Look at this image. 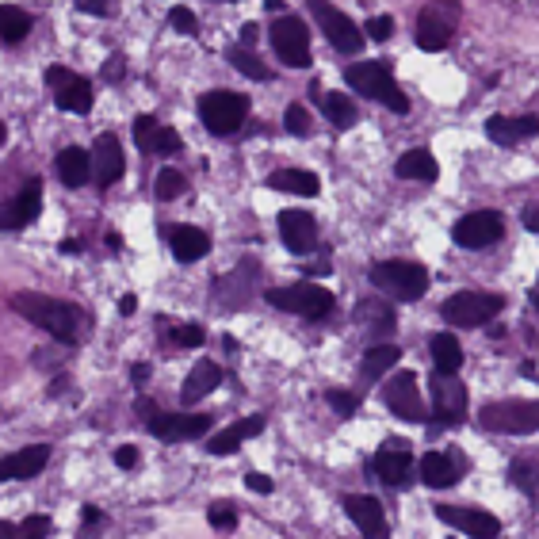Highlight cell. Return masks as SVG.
<instances>
[{"label":"cell","mask_w":539,"mask_h":539,"mask_svg":"<svg viewBox=\"0 0 539 539\" xmlns=\"http://www.w3.org/2000/svg\"><path fill=\"white\" fill-rule=\"evenodd\" d=\"M12 310L23 314L31 325L46 329V333H50L54 341H62V345H77L88 329V314L81 306L50 299V295H39V291H20V295H12Z\"/></svg>","instance_id":"1"},{"label":"cell","mask_w":539,"mask_h":539,"mask_svg":"<svg viewBox=\"0 0 539 539\" xmlns=\"http://www.w3.org/2000/svg\"><path fill=\"white\" fill-rule=\"evenodd\" d=\"M345 81L348 88H356L364 100H379L383 108H390L394 115H406L410 111V100H406V92L394 85V77H390L387 62H356L345 69Z\"/></svg>","instance_id":"2"},{"label":"cell","mask_w":539,"mask_h":539,"mask_svg":"<svg viewBox=\"0 0 539 539\" xmlns=\"http://www.w3.org/2000/svg\"><path fill=\"white\" fill-rule=\"evenodd\" d=\"M367 280L375 283L383 295H390V299L417 302L429 291V268H421L413 260H379V264H371Z\"/></svg>","instance_id":"3"},{"label":"cell","mask_w":539,"mask_h":539,"mask_svg":"<svg viewBox=\"0 0 539 539\" xmlns=\"http://www.w3.org/2000/svg\"><path fill=\"white\" fill-rule=\"evenodd\" d=\"M268 302L283 314H299L306 322H322L333 314V291H325L318 283H291V287H272Z\"/></svg>","instance_id":"4"},{"label":"cell","mask_w":539,"mask_h":539,"mask_svg":"<svg viewBox=\"0 0 539 539\" xmlns=\"http://www.w3.org/2000/svg\"><path fill=\"white\" fill-rule=\"evenodd\" d=\"M478 425L486 432H501V436L539 432V402H524V398L490 402V406H482V413H478Z\"/></svg>","instance_id":"5"},{"label":"cell","mask_w":539,"mask_h":539,"mask_svg":"<svg viewBox=\"0 0 539 539\" xmlns=\"http://www.w3.org/2000/svg\"><path fill=\"white\" fill-rule=\"evenodd\" d=\"M195 108H199V123L211 134H234V130H241L245 115H249V96L215 88V92H203Z\"/></svg>","instance_id":"6"},{"label":"cell","mask_w":539,"mask_h":539,"mask_svg":"<svg viewBox=\"0 0 539 539\" xmlns=\"http://www.w3.org/2000/svg\"><path fill=\"white\" fill-rule=\"evenodd\" d=\"M501 310H505V299L486 295V291H455L452 299H444V306H440L444 322L455 325V329H478L490 318H497Z\"/></svg>","instance_id":"7"},{"label":"cell","mask_w":539,"mask_h":539,"mask_svg":"<svg viewBox=\"0 0 539 539\" xmlns=\"http://www.w3.org/2000/svg\"><path fill=\"white\" fill-rule=\"evenodd\" d=\"M432 390V421L436 425H463L467 421V387L459 383V375H444V371H432L429 379Z\"/></svg>","instance_id":"8"},{"label":"cell","mask_w":539,"mask_h":539,"mask_svg":"<svg viewBox=\"0 0 539 539\" xmlns=\"http://www.w3.org/2000/svg\"><path fill=\"white\" fill-rule=\"evenodd\" d=\"M455 20H459V4L455 0H432L417 16V46L421 50H444L455 35Z\"/></svg>","instance_id":"9"},{"label":"cell","mask_w":539,"mask_h":539,"mask_svg":"<svg viewBox=\"0 0 539 539\" xmlns=\"http://www.w3.org/2000/svg\"><path fill=\"white\" fill-rule=\"evenodd\" d=\"M306 4H310L314 20L325 31V39H329L333 50H341V54H360L364 50V31L348 20L341 8H333L329 0H306Z\"/></svg>","instance_id":"10"},{"label":"cell","mask_w":539,"mask_h":539,"mask_svg":"<svg viewBox=\"0 0 539 539\" xmlns=\"http://www.w3.org/2000/svg\"><path fill=\"white\" fill-rule=\"evenodd\" d=\"M46 85H50V96L62 111H73V115H88L92 111V88L81 73L65 69V65H50L46 69Z\"/></svg>","instance_id":"11"},{"label":"cell","mask_w":539,"mask_h":539,"mask_svg":"<svg viewBox=\"0 0 539 539\" xmlns=\"http://www.w3.org/2000/svg\"><path fill=\"white\" fill-rule=\"evenodd\" d=\"M272 50L280 54L283 65L306 69L310 65V31L295 16H283V20L272 23Z\"/></svg>","instance_id":"12"},{"label":"cell","mask_w":539,"mask_h":539,"mask_svg":"<svg viewBox=\"0 0 539 539\" xmlns=\"http://www.w3.org/2000/svg\"><path fill=\"white\" fill-rule=\"evenodd\" d=\"M501 234H505V218L497 211H471V215L459 218L452 230L459 249H486V245L501 241Z\"/></svg>","instance_id":"13"},{"label":"cell","mask_w":539,"mask_h":539,"mask_svg":"<svg viewBox=\"0 0 539 539\" xmlns=\"http://www.w3.org/2000/svg\"><path fill=\"white\" fill-rule=\"evenodd\" d=\"M211 413H153L146 421V429L165 440V444H176V440H195V436H207L211 432Z\"/></svg>","instance_id":"14"},{"label":"cell","mask_w":539,"mask_h":539,"mask_svg":"<svg viewBox=\"0 0 539 539\" xmlns=\"http://www.w3.org/2000/svg\"><path fill=\"white\" fill-rule=\"evenodd\" d=\"M436 517L444 520L455 532H467L471 539H497L501 536V520L486 509H471V505H436Z\"/></svg>","instance_id":"15"},{"label":"cell","mask_w":539,"mask_h":539,"mask_svg":"<svg viewBox=\"0 0 539 539\" xmlns=\"http://www.w3.org/2000/svg\"><path fill=\"white\" fill-rule=\"evenodd\" d=\"M383 406L402 421H425V398L417 390V375L413 371H398L383 387Z\"/></svg>","instance_id":"16"},{"label":"cell","mask_w":539,"mask_h":539,"mask_svg":"<svg viewBox=\"0 0 539 539\" xmlns=\"http://www.w3.org/2000/svg\"><path fill=\"white\" fill-rule=\"evenodd\" d=\"M280 241L287 245V253L306 257L318 249V222L310 211H280Z\"/></svg>","instance_id":"17"},{"label":"cell","mask_w":539,"mask_h":539,"mask_svg":"<svg viewBox=\"0 0 539 539\" xmlns=\"http://www.w3.org/2000/svg\"><path fill=\"white\" fill-rule=\"evenodd\" d=\"M345 513L352 517V524L364 532V539H390V524H387L383 505H379V497L348 494L345 497Z\"/></svg>","instance_id":"18"},{"label":"cell","mask_w":539,"mask_h":539,"mask_svg":"<svg viewBox=\"0 0 539 539\" xmlns=\"http://www.w3.org/2000/svg\"><path fill=\"white\" fill-rule=\"evenodd\" d=\"M123 173H127L123 146H119V138H115V134L104 130V134L92 142V176H96V184H100V188H111Z\"/></svg>","instance_id":"19"},{"label":"cell","mask_w":539,"mask_h":539,"mask_svg":"<svg viewBox=\"0 0 539 539\" xmlns=\"http://www.w3.org/2000/svg\"><path fill=\"white\" fill-rule=\"evenodd\" d=\"M467 475V459L463 452H425L421 455V482L432 490H448L459 478Z\"/></svg>","instance_id":"20"},{"label":"cell","mask_w":539,"mask_h":539,"mask_svg":"<svg viewBox=\"0 0 539 539\" xmlns=\"http://www.w3.org/2000/svg\"><path fill=\"white\" fill-rule=\"evenodd\" d=\"M134 142H138V150L157 153V157H173V153L184 150L180 134L173 127H165L161 119H153V115H138L134 119Z\"/></svg>","instance_id":"21"},{"label":"cell","mask_w":539,"mask_h":539,"mask_svg":"<svg viewBox=\"0 0 539 539\" xmlns=\"http://www.w3.org/2000/svg\"><path fill=\"white\" fill-rule=\"evenodd\" d=\"M536 134H539L536 115H494V119H486V138L494 146H517V142H528Z\"/></svg>","instance_id":"22"},{"label":"cell","mask_w":539,"mask_h":539,"mask_svg":"<svg viewBox=\"0 0 539 539\" xmlns=\"http://www.w3.org/2000/svg\"><path fill=\"white\" fill-rule=\"evenodd\" d=\"M410 467H413V455L406 440H390L375 455V475L383 478L387 486H402L410 478Z\"/></svg>","instance_id":"23"},{"label":"cell","mask_w":539,"mask_h":539,"mask_svg":"<svg viewBox=\"0 0 539 539\" xmlns=\"http://www.w3.org/2000/svg\"><path fill=\"white\" fill-rule=\"evenodd\" d=\"M46 463H50V448H46V444H31V448H23V452L4 455V459H0V482L43 475Z\"/></svg>","instance_id":"24"},{"label":"cell","mask_w":539,"mask_h":539,"mask_svg":"<svg viewBox=\"0 0 539 539\" xmlns=\"http://www.w3.org/2000/svg\"><path fill=\"white\" fill-rule=\"evenodd\" d=\"M264 432V413H253V417H245V421H234L230 429L215 432L211 440H207V455H230L238 452L245 440H253Z\"/></svg>","instance_id":"25"},{"label":"cell","mask_w":539,"mask_h":539,"mask_svg":"<svg viewBox=\"0 0 539 539\" xmlns=\"http://www.w3.org/2000/svg\"><path fill=\"white\" fill-rule=\"evenodd\" d=\"M165 238H169V249L180 264H192V260H203L211 253V238L199 226H169Z\"/></svg>","instance_id":"26"},{"label":"cell","mask_w":539,"mask_h":539,"mask_svg":"<svg viewBox=\"0 0 539 539\" xmlns=\"http://www.w3.org/2000/svg\"><path fill=\"white\" fill-rule=\"evenodd\" d=\"M54 165H58V176H62L65 188H85L88 173H92V153L81 150V146H65Z\"/></svg>","instance_id":"27"},{"label":"cell","mask_w":539,"mask_h":539,"mask_svg":"<svg viewBox=\"0 0 539 539\" xmlns=\"http://www.w3.org/2000/svg\"><path fill=\"white\" fill-rule=\"evenodd\" d=\"M218 383H222V364H215V360H199V364L188 371L180 394H184V402H199V398H207Z\"/></svg>","instance_id":"28"},{"label":"cell","mask_w":539,"mask_h":539,"mask_svg":"<svg viewBox=\"0 0 539 539\" xmlns=\"http://www.w3.org/2000/svg\"><path fill=\"white\" fill-rule=\"evenodd\" d=\"M394 173L402 176V180H421V184H432V180L440 176V165H436V157H432L429 150H406L402 157H398Z\"/></svg>","instance_id":"29"},{"label":"cell","mask_w":539,"mask_h":539,"mask_svg":"<svg viewBox=\"0 0 539 539\" xmlns=\"http://www.w3.org/2000/svg\"><path fill=\"white\" fill-rule=\"evenodd\" d=\"M268 188L272 192H291V195H318L322 192V180L314 173H306V169H280V173L268 176Z\"/></svg>","instance_id":"30"},{"label":"cell","mask_w":539,"mask_h":539,"mask_svg":"<svg viewBox=\"0 0 539 539\" xmlns=\"http://www.w3.org/2000/svg\"><path fill=\"white\" fill-rule=\"evenodd\" d=\"M509 482H513L528 501H539V452L517 455V459L509 463Z\"/></svg>","instance_id":"31"},{"label":"cell","mask_w":539,"mask_h":539,"mask_svg":"<svg viewBox=\"0 0 539 539\" xmlns=\"http://www.w3.org/2000/svg\"><path fill=\"white\" fill-rule=\"evenodd\" d=\"M39 211H43V184H39V176H31L23 184V192L12 199V222H16V230L31 226L39 218Z\"/></svg>","instance_id":"32"},{"label":"cell","mask_w":539,"mask_h":539,"mask_svg":"<svg viewBox=\"0 0 539 539\" xmlns=\"http://www.w3.org/2000/svg\"><path fill=\"white\" fill-rule=\"evenodd\" d=\"M402 360V348L398 345H375L364 352V360H360V379L364 383H375V379H383L390 367Z\"/></svg>","instance_id":"33"},{"label":"cell","mask_w":539,"mask_h":539,"mask_svg":"<svg viewBox=\"0 0 539 539\" xmlns=\"http://www.w3.org/2000/svg\"><path fill=\"white\" fill-rule=\"evenodd\" d=\"M356 322L364 325L367 333H390L398 318H394V306L390 302H375V299H364L356 306Z\"/></svg>","instance_id":"34"},{"label":"cell","mask_w":539,"mask_h":539,"mask_svg":"<svg viewBox=\"0 0 539 539\" xmlns=\"http://www.w3.org/2000/svg\"><path fill=\"white\" fill-rule=\"evenodd\" d=\"M432 364L444 375H459L463 367V345L455 341V333H436L432 337Z\"/></svg>","instance_id":"35"},{"label":"cell","mask_w":539,"mask_h":539,"mask_svg":"<svg viewBox=\"0 0 539 539\" xmlns=\"http://www.w3.org/2000/svg\"><path fill=\"white\" fill-rule=\"evenodd\" d=\"M31 31V16L16 4H0V39L4 43H23Z\"/></svg>","instance_id":"36"},{"label":"cell","mask_w":539,"mask_h":539,"mask_svg":"<svg viewBox=\"0 0 539 539\" xmlns=\"http://www.w3.org/2000/svg\"><path fill=\"white\" fill-rule=\"evenodd\" d=\"M318 100H322V111L329 115V123H333L337 130H348L352 123H356V104H352L348 96H341V92L322 96V92H318Z\"/></svg>","instance_id":"37"},{"label":"cell","mask_w":539,"mask_h":539,"mask_svg":"<svg viewBox=\"0 0 539 539\" xmlns=\"http://www.w3.org/2000/svg\"><path fill=\"white\" fill-rule=\"evenodd\" d=\"M226 58H230V65L238 69L241 77H249V81H268V65L260 62L249 46H230Z\"/></svg>","instance_id":"38"},{"label":"cell","mask_w":539,"mask_h":539,"mask_svg":"<svg viewBox=\"0 0 539 539\" xmlns=\"http://www.w3.org/2000/svg\"><path fill=\"white\" fill-rule=\"evenodd\" d=\"M207 520H211L215 532H234L238 528V509L230 501H211L207 505Z\"/></svg>","instance_id":"39"},{"label":"cell","mask_w":539,"mask_h":539,"mask_svg":"<svg viewBox=\"0 0 539 539\" xmlns=\"http://www.w3.org/2000/svg\"><path fill=\"white\" fill-rule=\"evenodd\" d=\"M325 402L333 406L337 417H352L360 410V394H352V390H325Z\"/></svg>","instance_id":"40"},{"label":"cell","mask_w":539,"mask_h":539,"mask_svg":"<svg viewBox=\"0 0 539 539\" xmlns=\"http://www.w3.org/2000/svg\"><path fill=\"white\" fill-rule=\"evenodd\" d=\"M283 127H287V134H295V138H306L310 134V111L302 108V104H291L287 115H283Z\"/></svg>","instance_id":"41"},{"label":"cell","mask_w":539,"mask_h":539,"mask_svg":"<svg viewBox=\"0 0 539 539\" xmlns=\"http://www.w3.org/2000/svg\"><path fill=\"white\" fill-rule=\"evenodd\" d=\"M180 192H184V176L176 169H161V176H157V199H176Z\"/></svg>","instance_id":"42"},{"label":"cell","mask_w":539,"mask_h":539,"mask_svg":"<svg viewBox=\"0 0 539 539\" xmlns=\"http://www.w3.org/2000/svg\"><path fill=\"white\" fill-rule=\"evenodd\" d=\"M50 536V517L46 513H31L20 524V539H46Z\"/></svg>","instance_id":"43"},{"label":"cell","mask_w":539,"mask_h":539,"mask_svg":"<svg viewBox=\"0 0 539 539\" xmlns=\"http://www.w3.org/2000/svg\"><path fill=\"white\" fill-rule=\"evenodd\" d=\"M169 23H173V31H180V35H195V31H199L195 12L192 8H184V4H176L173 12H169Z\"/></svg>","instance_id":"44"},{"label":"cell","mask_w":539,"mask_h":539,"mask_svg":"<svg viewBox=\"0 0 539 539\" xmlns=\"http://www.w3.org/2000/svg\"><path fill=\"white\" fill-rule=\"evenodd\" d=\"M173 341L180 348H199L203 341H207V333H203V325H176Z\"/></svg>","instance_id":"45"},{"label":"cell","mask_w":539,"mask_h":539,"mask_svg":"<svg viewBox=\"0 0 539 539\" xmlns=\"http://www.w3.org/2000/svg\"><path fill=\"white\" fill-rule=\"evenodd\" d=\"M364 35L371 43H387L390 35H394V20H390V16H375V20H367Z\"/></svg>","instance_id":"46"},{"label":"cell","mask_w":539,"mask_h":539,"mask_svg":"<svg viewBox=\"0 0 539 539\" xmlns=\"http://www.w3.org/2000/svg\"><path fill=\"white\" fill-rule=\"evenodd\" d=\"M245 486L253 490V494H272L276 490V482L268 475H260V471H249V478H245Z\"/></svg>","instance_id":"47"},{"label":"cell","mask_w":539,"mask_h":539,"mask_svg":"<svg viewBox=\"0 0 539 539\" xmlns=\"http://www.w3.org/2000/svg\"><path fill=\"white\" fill-rule=\"evenodd\" d=\"M77 8H81V12H88V16H111L115 0H77Z\"/></svg>","instance_id":"48"},{"label":"cell","mask_w":539,"mask_h":539,"mask_svg":"<svg viewBox=\"0 0 539 539\" xmlns=\"http://www.w3.org/2000/svg\"><path fill=\"white\" fill-rule=\"evenodd\" d=\"M115 467H123V471H134V467H138V448H130V444L115 448Z\"/></svg>","instance_id":"49"},{"label":"cell","mask_w":539,"mask_h":539,"mask_svg":"<svg viewBox=\"0 0 539 539\" xmlns=\"http://www.w3.org/2000/svg\"><path fill=\"white\" fill-rule=\"evenodd\" d=\"M123 73H127V62H123L119 54H111L108 62H104V81H119Z\"/></svg>","instance_id":"50"},{"label":"cell","mask_w":539,"mask_h":539,"mask_svg":"<svg viewBox=\"0 0 539 539\" xmlns=\"http://www.w3.org/2000/svg\"><path fill=\"white\" fill-rule=\"evenodd\" d=\"M524 230H532V234H539V203H532V207L524 211Z\"/></svg>","instance_id":"51"},{"label":"cell","mask_w":539,"mask_h":539,"mask_svg":"<svg viewBox=\"0 0 539 539\" xmlns=\"http://www.w3.org/2000/svg\"><path fill=\"white\" fill-rule=\"evenodd\" d=\"M130 379H134V387H146V379H150V364H138L130 371Z\"/></svg>","instance_id":"52"},{"label":"cell","mask_w":539,"mask_h":539,"mask_svg":"<svg viewBox=\"0 0 539 539\" xmlns=\"http://www.w3.org/2000/svg\"><path fill=\"white\" fill-rule=\"evenodd\" d=\"M0 230H16V222H12V203H0Z\"/></svg>","instance_id":"53"},{"label":"cell","mask_w":539,"mask_h":539,"mask_svg":"<svg viewBox=\"0 0 539 539\" xmlns=\"http://www.w3.org/2000/svg\"><path fill=\"white\" fill-rule=\"evenodd\" d=\"M81 517H85V524H100V520H104V513H100L96 505H85V509H81Z\"/></svg>","instance_id":"54"},{"label":"cell","mask_w":539,"mask_h":539,"mask_svg":"<svg viewBox=\"0 0 539 539\" xmlns=\"http://www.w3.org/2000/svg\"><path fill=\"white\" fill-rule=\"evenodd\" d=\"M0 539H20V528L8 524V520H0Z\"/></svg>","instance_id":"55"},{"label":"cell","mask_w":539,"mask_h":539,"mask_svg":"<svg viewBox=\"0 0 539 539\" xmlns=\"http://www.w3.org/2000/svg\"><path fill=\"white\" fill-rule=\"evenodd\" d=\"M119 310H123V314H134V310H138V299H134V295H123Z\"/></svg>","instance_id":"56"},{"label":"cell","mask_w":539,"mask_h":539,"mask_svg":"<svg viewBox=\"0 0 539 539\" xmlns=\"http://www.w3.org/2000/svg\"><path fill=\"white\" fill-rule=\"evenodd\" d=\"M241 39H245V46L257 39V23H245V31H241Z\"/></svg>","instance_id":"57"},{"label":"cell","mask_w":539,"mask_h":539,"mask_svg":"<svg viewBox=\"0 0 539 539\" xmlns=\"http://www.w3.org/2000/svg\"><path fill=\"white\" fill-rule=\"evenodd\" d=\"M264 8H268V12H280L283 0H264Z\"/></svg>","instance_id":"58"},{"label":"cell","mask_w":539,"mask_h":539,"mask_svg":"<svg viewBox=\"0 0 539 539\" xmlns=\"http://www.w3.org/2000/svg\"><path fill=\"white\" fill-rule=\"evenodd\" d=\"M532 302H536V310H539V280H536V287H532Z\"/></svg>","instance_id":"59"},{"label":"cell","mask_w":539,"mask_h":539,"mask_svg":"<svg viewBox=\"0 0 539 539\" xmlns=\"http://www.w3.org/2000/svg\"><path fill=\"white\" fill-rule=\"evenodd\" d=\"M4 138H8V127H4V123H0V146H4Z\"/></svg>","instance_id":"60"}]
</instances>
